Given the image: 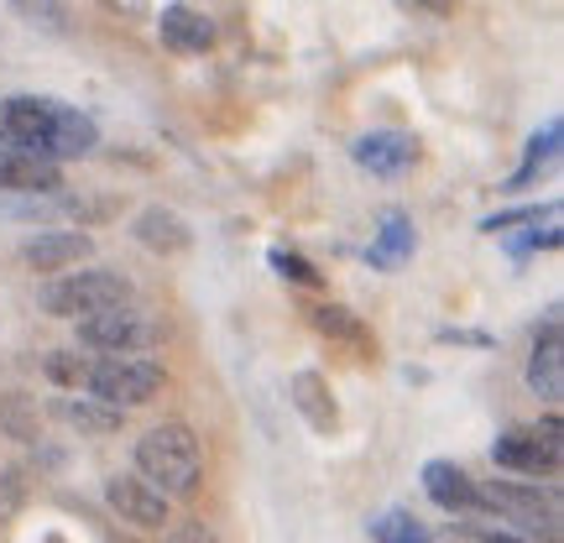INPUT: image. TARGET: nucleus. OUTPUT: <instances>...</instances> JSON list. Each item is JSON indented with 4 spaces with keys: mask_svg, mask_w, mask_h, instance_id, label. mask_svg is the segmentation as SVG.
<instances>
[{
    "mask_svg": "<svg viewBox=\"0 0 564 543\" xmlns=\"http://www.w3.org/2000/svg\"><path fill=\"white\" fill-rule=\"evenodd\" d=\"M0 146H21V152H37V158L68 162L89 158L100 146V126L84 110L47 100V95H6L0 100Z\"/></svg>",
    "mask_w": 564,
    "mask_h": 543,
    "instance_id": "obj_1",
    "label": "nucleus"
},
{
    "mask_svg": "<svg viewBox=\"0 0 564 543\" xmlns=\"http://www.w3.org/2000/svg\"><path fill=\"white\" fill-rule=\"evenodd\" d=\"M137 476L158 486L167 502L194 497L199 481H204L199 434H194L188 423H158V428H147V434L137 439Z\"/></svg>",
    "mask_w": 564,
    "mask_h": 543,
    "instance_id": "obj_2",
    "label": "nucleus"
},
{
    "mask_svg": "<svg viewBox=\"0 0 564 543\" xmlns=\"http://www.w3.org/2000/svg\"><path fill=\"white\" fill-rule=\"evenodd\" d=\"M481 507L476 518L512 528L533 543H560L564 539V512H560V491L554 486H528V481H476Z\"/></svg>",
    "mask_w": 564,
    "mask_h": 543,
    "instance_id": "obj_3",
    "label": "nucleus"
},
{
    "mask_svg": "<svg viewBox=\"0 0 564 543\" xmlns=\"http://www.w3.org/2000/svg\"><path fill=\"white\" fill-rule=\"evenodd\" d=\"M162 387H167V371H162V361H152V356H95L89 361V371H84V387L79 392H89V398H100V403L110 408H147L152 398H158Z\"/></svg>",
    "mask_w": 564,
    "mask_h": 543,
    "instance_id": "obj_4",
    "label": "nucleus"
},
{
    "mask_svg": "<svg viewBox=\"0 0 564 543\" xmlns=\"http://www.w3.org/2000/svg\"><path fill=\"white\" fill-rule=\"evenodd\" d=\"M491 465H497V470H512V476H528V481H554L564 470L560 413H549V419L533 423V428H502V434L491 439Z\"/></svg>",
    "mask_w": 564,
    "mask_h": 543,
    "instance_id": "obj_5",
    "label": "nucleus"
},
{
    "mask_svg": "<svg viewBox=\"0 0 564 543\" xmlns=\"http://www.w3.org/2000/svg\"><path fill=\"white\" fill-rule=\"evenodd\" d=\"M126 298H131V282L116 267H79V272H63L42 287V308L53 319H84V314L116 308Z\"/></svg>",
    "mask_w": 564,
    "mask_h": 543,
    "instance_id": "obj_6",
    "label": "nucleus"
},
{
    "mask_svg": "<svg viewBox=\"0 0 564 543\" xmlns=\"http://www.w3.org/2000/svg\"><path fill=\"white\" fill-rule=\"evenodd\" d=\"M74 324H79V345L100 350V356H137V350L162 345V319L137 308L131 298L116 303V308H100V314H84Z\"/></svg>",
    "mask_w": 564,
    "mask_h": 543,
    "instance_id": "obj_7",
    "label": "nucleus"
},
{
    "mask_svg": "<svg viewBox=\"0 0 564 543\" xmlns=\"http://www.w3.org/2000/svg\"><path fill=\"white\" fill-rule=\"evenodd\" d=\"M105 502H110V512L121 523L141 528V533H162L173 523V502L152 481H141V476H110L105 481Z\"/></svg>",
    "mask_w": 564,
    "mask_h": 543,
    "instance_id": "obj_8",
    "label": "nucleus"
},
{
    "mask_svg": "<svg viewBox=\"0 0 564 543\" xmlns=\"http://www.w3.org/2000/svg\"><path fill=\"white\" fill-rule=\"evenodd\" d=\"M528 387H533V398H549V403H560L564 398V324H560V308H549L544 329L533 335Z\"/></svg>",
    "mask_w": 564,
    "mask_h": 543,
    "instance_id": "obj_9",
    "label": "nucleus"
},
{
    "mask_svg": "<svg viewBox=\"0 0 564 543\" xmlns=\"http://www.w3.org/2000/svg\"><path fill=\"white\" fill-rule=\"evenodd\" d=\"M356 167H366L371 178H403L408 167L419 162V137L408 131H366L356 146H350Z\"/></svg>",
    "mask_w": 564,
    "mask_h": 543,
    "instance_id": "obj_10",
    "label": "nucleus"
},
{
    "mask_svg": "<svg viewBox=\"0 0 564 543\" xmlns=\"http://www.w3.org/2000/svg\"><path fill=\"white\" fill-rule=\"evenodd\" d=\"M423 491H429V502L449 512V518H476V507H481V491H476V476L455 460H429L423 465Z\"/></svg>",
    "mask_w": 564,
    "mask_h": 543,
    "instance_id": "obj_11",
    "label": "nucleus"
},
{
    "mask_svg": "<svg viewBox=\"0 0 564 543\" xmlns=\"http://www.w3.org/2000/svg\"><path fill=\"white\" fill-rule=\"evenodd\" d=\"M89 257H95V236H84V230H37L21 246V262L32 272H68Z\"/></svg>",
    "mask_w": 564,
    "mask_h": 543,
    "instance_id": "obj_12",
    "label": "nucleus"
},
{
    "mask_svg": "<svg viewBox=\"0 0 564 543\" xmlns=\"http://www.w3.org/2000/svg\"><path fill=\"white\" fill-rule=\"evenodd\" d=\"M63 167L53 158L21 152V146H0V194H58Z\"/></svg>",
    "mask_w": 564,
    "mask_h": 543,
    "instance_id": "obj_13",
    "label": "nucleus"
},
{
    "mask_svg": "<svg viewBox=\"0 0 564 543\" xmlns=\"http://www.w3.org/2000/svg\"><path fill=\"white\" fill-rule=\"evenodd\" d=\"M158 37L167 53H209L215 42H220V26L204 17V11H194V6H162L158 17Z\"/></svg>",
    "mask_w": 564,
    "mask_h": 543,
    "instance_id": "obj_14",
    "label": "nucleus"
},
{
    "mask_svg": "<svg viewBox=\"0 0 564 543\" xmlns=\"http://www.w3.org/2000/svg\"><path fill=\"white\" fill-rule=\"evenodd\" d=\"M288 398L299 408V419L314 428V434H340V403H335V387L319 371H293L288 382Z\"/></svg>",
    "mask_w": 564,
    "mask_h": 543,
    "instance_id": "obj_15",
    "label": "nucleus"
},
{
    "mask_svg": "<svg viewBox=\"0 0 564 543\" xmlns=\"http://www.w3.org/2000/svg\"><path fill=\"white\" fill-rule=\"evenodd\" d=\"M413 251H419V230L408 220L403 209H382V220H377V236L366 246V262L377 267V272H398V267L413 262Z\"/></svg>",
    "mask_w": 564,
    "mask_h": 543,
    "instance_id": "obj_16",
    "label": "nucleus"
},
{
    "mask_svg": "<svg viewBox=\"0 0 564 543\" xmlns=\"http://www.w3.org/2000/svg\"><path fill=\"white\" fill-rule=\"evenodd\" d=\"M131 236H137L152 257H183L188 246H194V230H188V220H183L178 209H162V204H152V209H141L137 220H131Z\"/></svg>",
    "mask_w": 564,
    "mask_h": 543,
    "instance_id": "obj_17",
    "label": "nucleus"
},
{
    "mask_svg": "<svg viewBox=\"0 0 564 543\" xmlns=\"http://www.w3.org/2000/svg\"><path fill=\"white\" fill-rule=\"evenodd\" d=\"M308 324L319 329L324 340L350 345L356 356H377V335H371L361 314H356V308H345V303H319V308H308Z\"/></svg>",
    "mask_w": 564,
    "mask_h": 543,
    "instance_id": "obj_18",
    "label": "nucleus"
},
{
    "mask_svg": "<svg viewBox=\"0 0 564 543\" xmlns=\"http://www.w3.org/2000/svg\"><path fill=\"white\" fill-rule=\"evenodd\" d=\"M560 141H564V121H560V116H549L544 131H533V137H528V158H523V167H518V173H512V178L502 183L507 194H523V188H533V183L544 178L549 167L560 162Z\"/></svg>",
    "mask_w": 564,
    "mask_h": 543,
    "instance_id": "obj_19",
    "label": "nucleus"
},
{
    "mask_svg": "<svg viewBox=\"0 0 564 543\" xmlns=\"http://www.w3.org/2000/svg\"><path fill=\"white\" fill-rule=\"evenodd\" d=\"M53 413H58L68 428H79V434H121V423H126V408H110V403H100V398H89V392L58 398Z\"/></svg>",
    "mask_w": 564,
    "mask_h": 543,
    "instance_id": "obj_20",
    "label": "nucleus"
},
{
    "mask_svg": "<svg viewBox=\"0 0 564 543\" xmlns=\"http://www.w3.org/2000/svg\"><path fill=\"white\" fill-rule=\"evenodd\" d=\"M366 533H371V543H440V533L423 523L419 512H408V507L377 512V518L366 523Z\"/></svg>",
    "mask_w": 564,
    "mask_h": 543,
    "instance_id": "obj_21",
    "label": "nucleus"
},
{
    "mask_svg": "<svg viewBox=\"0 0 564 543\" xmlns=\"http://www.w3.org/2000/svg\"><path fill=\"white\" fill-rule=\"evenodd\" d=\"M0 434H6V439H17V444L42 439L37 398H26V392H6V398H0Z\"/></svg>",
    "mask_w": 564,
    "mask_h": 543,
    "instance_id": "obj_22",
    "label": "nucleus"
},
{
    "mask_svg": "<svg viewBox=\"0 0 564 543\" xmlns=\"http://www.w3.org/2000/svg\"><path fill=\"white\" fill-rule=\"evenodd\" d=\"M267 267L278 272L282 282H293V287H324V272L308 257H299V251H288V246H272L267 251Z\"/></svg>",
    "mask_w": 564,
    "mask_h": 543,
    "instance_id": "obj_23",
    "label": "nucleus"
},
{
    "mask_svg": "<svg viewBox=\"0 0 564 543\" xmlns=\"http://www.w3.org/2000/svg\"><path fill=\"white\" fill-rule=\"evenodd\" d=\"M560 204H523V209H502V215H486L481 230L486 236H507V230H518V225H533V220H549Z\"/></svg>",
    "mask_w": 564,
    "mask_h": 543,
    "instance_id": "obj_24",
    "label": "nucleus"
},
{
    "mask_svg": "<svg viewBox=\"0 0 564 543\" xmlns=\"http://www.w3.org/2000/svg\"><path fill=\"white\" fill-rule=\"evenodd\" d=\"M42 371H47V377H53L58 387L79 392V387H84V371H89V361H84L79 350H53V356L42 361Z\"/></svg>",
    "mask_w": 564,
    "mask_h": 543,
    "instance_id": "obj_25",
    "label": "nucleus"
},
{
    "mask_svg": "<svg viewBox=\"0 0 564 543\" xmlns=\"http://www.w3.org/2000/svg\"><path fill=\"white\" fill-rule=\"evenodd\" d=\"M21 507H26V476L11 470V465H0V523H11Z\"/></svg>",
    "mask_w": 564,
    "mask_h": 543,
    "instance_id": "obj_26",
    "label": "nucleus"
},
{
    "mask_svg": "<svg viewBox=\"0 0 564 543\" xmlns=\"http://www.w3.org/2000/svg\"><path fill=\"white\" fill-rule=\"evenodd\" d=\"M460 539L465 543H533V539H523V533H512V528H502V523H460Z\"/></svg>",
    "mask_w": 564,
    "mask_h": 543,
    "instance_id": "obj_27",
    "label": "nucleus"
},
{
    "mask_svg": "<svg viewBox=\"0 0 564 543\" xmlns=\"http://www.w3.org/2000/svg\"><path fill=\"white\" fill-rule=\"evenodd\" d=\"M167 543H220V539H215L204 523H183V528H173V533H167Z\"/></svg>",
    "mask_w": 564,
    "mask_h": 543,
    "instance_id": "obj_28",
    "label": "nucleus"
},
{
    "mask_svg": "<svg viewBox=\"0 0 564 543\" xmlns=\"http://www.w3.org/2000/svg\"><path fill=\"white\" fill-rule=\"evenodd\" d=\"M419 11H429V17H449L455 11V0H413Z\"/></svg>",
    "mask_w": 564,
    "mask_h": 543,
    "instance_id": "obj_29",
    "label": "nucleus"
},
{
    "mask_svg": "<svg viewBox=\"0 0 564 543\" xmlns=\"http://www.w3.org/2000/svg\"><path fill=\"white\" fill-rule=\"evenodd\" d=\"M110 11H126V17H141V0H100Z\"/></svg>",
    "mask_w": 564,
    "mask_h": 543,
    "instance_id": "obj_30",
    "label": "nucleus"
}]
</instances>
